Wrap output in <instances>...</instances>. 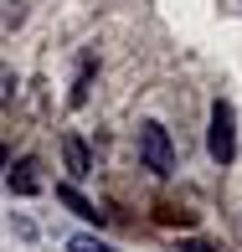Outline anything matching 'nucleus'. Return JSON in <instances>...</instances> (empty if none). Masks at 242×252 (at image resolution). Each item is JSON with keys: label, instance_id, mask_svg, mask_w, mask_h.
Masks as SVG:
<instances>
[{"label": "nucleus", "instance_id": "3", "mask_svg": "<svg viewBox=\"0 0 242 252\" xmlns=\"http://www.w3.org/2000/svg\"><path fill=\"white\" fill-rule=\"evenodd\" d=\"M62 159H67V175H72V180L93 175V155H88V144L77 139V134H62Z\"/></svg>", "mask_w": 242, "mask_h": 252}, {"label": "nucleus", "instance_id": "4", "mask_svg": "<svg viewBox=\"0 0 242 252\" xmlns=\"http://www.w3.org/2000/svg\"><path fill=\"white\" fill-rule=\"evenodd\" d=\"M10 190H16V196H36V190H41V175H36V159H21V165L16 170H10Z\"/></svg>", "mask_w": 242, "mask_h": 252}, {"label": "nucleus", "instance_id": "6", "mask_svg": "<svg viewBox=\"0 0 242 252\" xmlns=\"http://www.w3.org/2000/svg\"><path fill=\"white\" fill-rule=\"evenodd\" d=\"M67 252H119V247L98 242V237H72V242H67Z\"/></svg>", "mask_w": 242, "mask_h": 252}, {"label": "nucleus", "instance_id": "1", "mask_svg": "<svg viewBox=\"0 0 242 252\" xmlns=\"http://www.w3.org/2000/svg\"><path fill=\"white\" fill-rule=\"evenodd\" d=\"M206 150H211V159H216V165H232V155H237V113H232V103H227V98H216V103H211Z\"/></svg>", "mask_w": 242, "mask_h": 252}, {"label": "nucleus", "instance_id": "8", "mask_svg": "<svg viewBox=\"0 0 242 252\" xmlns=\"http://www.w3.org/2000/svg\"><path fill=\"white\" fill-rule=\"evenodd\" d=\"M5 170H10V155H5V144H0V175H5Z\"/></svg>", "mask_w": 242, "mask_h": 252}, {"label": "nucleus", "instance_id": "2", "mask_svg": "<svg viewBox=\"0 0 242 252\" xmlns=\"http://www.w3.org/2000/svg\"><path fill=\"white\" fill-rule=\"evenodd\" d=\"M139 159L155 170V175H170V170H175V144H170L165 124H155V119L139 124Z\"/></svg>", "mask_w": 242, "mask_h": 252}, {"label": "nucleus", "instance_id": "5", "mask_svg": "<svg viewBox=\"0 0 242 252\" xmlns=\"http://www.w3.org/2000/svg\"><path fill=\"white\" fill-rule=\"evenodd\" d=\"M57 201H62V206H67L72 216H83V221H98V206L88 201V196H83L77 186H57Z\"/></svg>", "mask_w": 242, "mask_h": 252}, {"label": "nucleus", "instance_id": "7", "mask_svg": "<svg viewBox=\"0 0 242 252\" xmlns=\"http://www.w3.org/2000/svg\"><path fill=\"white\" fill-rule=\"evenodd\" d=\"M180 252H216L211 242H180Z\"/></svg>", "mask_w": 242, "mask_h": 252}]
</instances>
